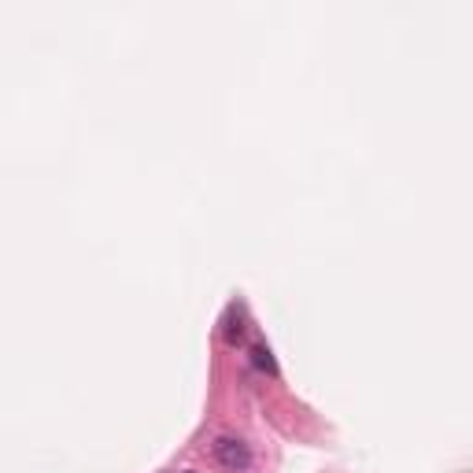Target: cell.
Instances as JSON below:
<instances>
[{
    "instance_id": "6da1fadb",
    "label": "cell",
    "mask_w": 473,
    "mask_h": 473,
    "mask_svg": "<svg viewBox=\"0 0 473 473\" xmlns=\"http://www.w3.org/2000/svg\"><path fill=\"white\" fill-rule=\"evenodd\" d=\"M215 462H218L222 469L240 473V469L252 466V451H248V444L237 440V437H218V440H215Z\"/></svg>"
},
{
    "instance_id": "7a4b0ae2",
    "label": "cell",
    "mask_w": 473,
    "mask_h": 473,
    "mask_svg": "<svg viewBox=\"0 0 473 473\" xmlns=\"http://www.w3.org/2000/svg\"><path fill=\"white\" fill-rule=\"evenodd\" d=\"M252 359H256L259 370H266V374H278V362H274V355H271V347H266V344L252 347Z\"/></svg>"
},
{
    "instance_id": "3957f363",
    "label": "cell",
    "mask_w": 473,
    "mask_h": 473,
    "mask_svg": "<svg viewBox=\"0 0 473 473\" xmlns=\"http://www.w3.org/2000/svg\"><path fill=\"white\" fill-rule=\"evenodd\" d=\"M244 337V325H240V311H230L225 318V344H237Z\"/></svg>"
},
{
    "instance_id": "277c9868",
    "label": "cell",
    "mask_w": 473,
    "mask_h": 473,
    "mask_svg": "<svg viewBox=\"0 0 473 473\" xmlns=\"http://www.w3.org/2000/svg\"><path fill=\"white\" fill-rule=\"evenodd\" d=\"M181 473H196V469H181Z\"/></svg>"
}]
</instances>
